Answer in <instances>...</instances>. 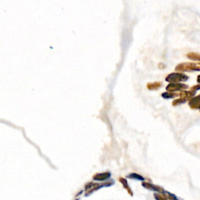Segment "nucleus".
Wrapping results in <instances>:
<instances>
[{
	"label": "nucleus",
	"mask_w": 200,
	"mask_h": 200,
	"mask_svg": "<svg viewBox=\"0 0 200 200\" xmlns=\"http://www.w3.org/2000/svg\"><path fill=\"white\" fill-rule=\"evenodd\" d=\"M127 178H131V179H135V180H139V181H145V178H144L141 175L138 174V173H130L127 176Z\"/></svg>",
	"instance_id": "obj_8"
},
{
	"label": "nucleus",
	"mask_w": 200,
	"mask_h": 200,
	"mask_svg": "<svg viewBox=\"0 0 200 200\" xmlns=\"http://www.w3.org/2000/svg\"><path fill=\"white\" fill-rule=\"evenodd\" d=\"M142 186H143L144 188H145L146 189H148V190L160 192V193H161V194L165 193L166 192L164 190V189H162L161 187L156 186V185L148 183V182H143V183H142Z\"/></svg>",
	"instance_id": "obj_3"
},
{
	"label": "nucleus",
	"mask_w": 200,
	"mask_h": 200,
	"mask_svg": "<svg viewBox=\"0 0 200 200\" xmlns=\"http://www.w3.org/2000/svg\"><path fill=\"white\" fill-rule=\"evenodd\" d=\"M175 95L174 94H171V93H163L162 94V97H164L165 98H173L174 97Z\"/></svg>",
	"instance_id": "obj_11"
},
{
	"label": "nucleus",
	"mask_w": 200,
	"mask_h": 200,
	"mask_svg": "<svg viewBox=\"0 0 200 200\" xmlns=\"http://www.w3.org/2000/svg\"><path fill=\"white\" fill-rule=\"evenodd\" d=\"M165 193L167 195V197L169 200H179L178 198H177V197L175 195H173V194L169 193V192H166Z\"/></svg>",
	"instance_id": "obj_10"
},
{
	"label": "nucleus",
	"mask_w": 200,
	"mask_h": 200,
	"mask_svg": "<svg viewBox=\"0 0 200 200\" xmlns=\"http://www.w3.org/2000/svg\"><path fill=\"white\" fill-rule=\"evenodd\" d=\"M161 85L162 84L160 82H153V83H148L147 85V88L148 90H156L159 88H160Z\"/></svg>",
	"instance_id": "obj_7"
},
{
	"label": "nucleus",
	"mask_w": 200,
	"mask_h": 200,
	"mask_svg": "<svg viewBox=\"0 0 200 200\" xmlns=\"http://www.w3.org/2000/svg\"><path fill=\"white\" fill-rule=\"evenodd\" d=\"M154 197H155L156 200H168L167 196L161 193H156L154 194Z\"/></svg>",
	"instance_id": "obj_9"
},
{
	"label": "nucleus",
	"mask_w": 200,
	"mask_h": 200,
	"mask_svg": "<svg viewBox=\"0 0 200 200\" xmlns=\"http://www.w3.org/2000/svg\"><path fill=\"white\" fill-rule=\"evenodd\" d=\"M187 77H185L183 74H180V73H171L166 77V81L168 82L182 81H185Z\"/></svg>",
	"instance_id": "obj_2"
},
{
	"label": "nucleus",
	"mask_w": 200,
	"mask_h": 200,
	"mask_svg": "<svg viewBox=\"0 0 200 200\" xmlns=\"http://www.w3.org/2000/svg\"><path fill=\"white\" fill-rule=\"evenodd\" d=\"M111 177V173L110 172H104V173H96L93 176V179L95 181H102L109 179Z\"/></svg>",
	"instance_id": "obj_4"
},
{
	"label": "nucleus",
	"mask_w": 200,
	"mask_h": 200,
	"mask_svg": "<svg viewBox=\"0 0 200 200\" xmlns=\"http://www.w3.org/2000/svg\"><path fill=\"white\" fill-rule=\"evenodd\" d=\"M185 87V85H181V84H170L167 87V90L170 91V92H173V91L181 90V89H184Z\"/></svg>",
	"instance_id": "obj_5"
},
{
	"label": "nucleus",
	"mask_w": 200,
	"mask_h": 200,
	"mask_svg": "<svg viewBox=\"0 0 200 200\" xmlns=\"http://www.w3.org/2000/svg\"><path fill=\"white\" fill-rule=\"evenodd\" d=\"M114 183V181H111L107 182V183H103V184H96V183H92V182L87 184V185H85V191H86L85 196H88V195H91L92 192L98 190V189H101V188L110 186V185H112Z\"/></svg>",
	"instance_id": "obj_1"
},
{
	"label": "nucleus",
	"mask_w": 200,
	"mask_h": 200,
	"mask_svg": "<svg viewBox=\"0 0 200 200\" xmlns=\"http://www.w3.org/2000/svg\"><path fill=\"white\" fill-rule=\"evenodd\" d=\"M119 181H120V183L123 185V188L127 191V192H128L131 195H133V192H132L131 189H130V187H129L128 184H127V180H126L125 178H123V177H120V178H119Z\"/></svg>",
	"instance_id": "obj_6"
}]
</instances>
